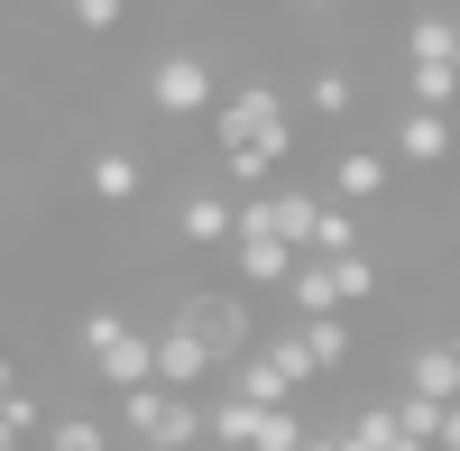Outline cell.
Masks as SVG:
<instances>
[{"label": "cell", "instance_id": "1", "mask_svg": "<svg viewBox=\"0 0 460 451\" xmlns=\"http://www.w3.org/2000/svg\"><path fill=\"white\" fill-rule=\"evenodd\" d=\"M212 138H221V175L249 184V194H267V175H277L286 147H295V111H286V93L267 84V74H249L240 93H221Z\"/></svg>", "mask_w": 460, "mask_h": 451}, {"label": "cell", "instance_id": "2", "mask_svg": "<svg viewBox=\"0 0 460 451\" xmlns=\"http://www.w3.org/2000/svg\"><path fill=\"white\" fill-rule=\"evenodd\" d=\"M84 359H93V378L111 396H138V387H157V332H138L129 314H84Z\"/></svg>", "mask_w": 460, "mask_h": 451}, {"label": "cell", "instance_id": "3", "mask_svg": "<svg viewBox=\"0 0 460 451\" xmlns=\"http://www.w3.org/2000/svg\"><path fill=\"white\" fill-rule=\"evenodd\" d=\"M203 433H212V405L175 396V387H138V396H120V442H138V451H194Z\"/></svg>", "mask_w": 460, "mask_h": 451}, {"label": "cell", "instance_id": "4", "mask_svg": "<svg viewBox=\"0 0 460 451\" xmlns=\"http://www.w3.org/2000/svg\"><path fill=\"white\" fill-rule=\"evenodd\" d=\"M166 323H184V332H194V341H203L221 368H240V359L258 350V323H249V305H240V295H221V286H184Z\"/></svg>", "mask_w": 460, "mask_h": 451}, {"label": "cell", "instance_id": "5", "mask_svg": "<svg viewBox=\"0 0 460 451\" xmlns=\"http://www.w3.org/2000/svg\"><path fill=\"white\" fill-rule=\"evenodd\" d=\"M147 111H166V120H194V111H212V56L175 47L147 65Z\"/></svg>", "mask_w": 460, "mask_h": 451}, {"label": "cell", "instance_id": "6", "mask_svg": "<svg viewBox=\"0 0 460 451\" xmlns=\"http://www.w3.org/2000/svg\"><path fill=\"white\" fill-rule=\"evenodd\" d=\"M175 240L184 249H230V240H240V203L212 194V184H184V194H175Z\"/></svg>", "mask_w": 460, "mask_h": 451}, {"label": "cell", "instance_id": "7", "mask_svg": "<svg viewBox=\"0 0 460 451\" xmlns=\"http://www.w3.org/2000/svg\"><path fill=\"white\" fill-rule=\"evenodd\" d=\"M230 268H240V286H258V295H286L304 258H295L277 231H240V240H230Z\"/></svg>", "mask_w": 460, "mask_h": 451}, {"label": "cell", "instance_id": "8", "mask_svg": "<svg viewBox=\"0 0 460 451\" xmlns=\"http://www.w3.org/2000/svg\"><path fill=\"white\" fill-rule=\"evenodd\" d=\"M396 378H405V396L460 405V350H451V341H414V350L396 359Z\"/></svg>", "mask_w": 460, "mask_h": 451}, {"label": "cell", "instance_id": "9", "mask_svg": "<svg viewBox=\"0 0 460 451\" xmlns=\"http://www.w3.org/2000/svg\"><path fill=\"white\" fill-rule=\"evenodd\" d=\"M212 368H221V359H212V350H203V341H194V332H184V323H166V332H157V387L194 396V387L212 378Z\"/></svg>", "mask_w": 460, "mask_h": 451}, {"label": "cell", "instance_id": "10", "mask_svg": "<svg viewBox=\"0 0 460 451\" xmlns=\"http://www.w3.org/2000/svg\"><path fill=\"white\" fill-rule=\"evenodd\" d=\"M377 194H387V157H377V147H341V157H332V203H377Z\"/></svg>", "mask_w": 460, "mask_h": 451}, {"label": "cell", "instance_id": "11", "mask_svg": "<svg viewBox=\"0 0 460 451\" xmlns=\"http://www.w3.org/2000/svg\"><path fill=\"white\" fill-rule=\"evenodd\" d=\"M138 184H147L138 147H120V138H111V147H93V194H102L111 212H120V203H138Z\"/></svg>", "mask_w": 460, "mask_h": 451}, {"label": "cell", "instance_id": "12", "mask_svg": "<svg viewBox=\"0 0 460 451\" xmlns=\"http://www.w3.org/2000/svg\"><path fill=\"white\" fill-rule=\"evenodd\" d=\"M396 147H405V166H442L451 157V120L442 111H396Z\"/></svg>", "mask_w": 460, "mask_h": 451}, {"label": "cell", "instance_id": "13", "mask_svg": "<svg viewBox=\"0 0 460 451\" xmlns=\"http://www.w3.org/2000/svg\"><path fill=\"white\" fill-rule=\"evenodd\" d=\"M230 396H249V405H295V378H286L267 350H249L240 368H230Z\"/></svg>", "mask_w": 460, "mask_h": 451}, {"label": "cell", "instance_id": "14", "mask_svg": "<svg viewBox=\"0 0 460 451\" xmlns=\"http://www.w3.org/2000/svg\"><path fill=\"white\" fill-rule=\"evenodd\" d=\"M460 56V19L424 10V19H405V65H451Z\"/></svg>", "mask_w": 460, "mask_h": 451}, {"label": "cell", "instance_id": "15", "mask_svg": "<svg viewBox=\"0 0 460 451\" xmlns=\"http://www.w3.org/2000/svg\"><path fill=\"white\" fill-rule=\"evenodd\" d=\"M451 102H460L451 65H405V111H442V120H451Z\"/></svg>", "mask_w": 460, "mask_h": 451}, {"label": "cell", "instance_id": "16", "mask_svg": "<svg viewBox=\"0 0 460 451\" xmlns=\"http://www.w3.org/2000/svg\"><path fill=\"white\" fill-rule=\"evenodd\" d=\"M341 433H350V451H414V442L396 433V405H387V396H377V405H359V415L341 424Z\"/></svg>", "mask_w": 460, "mask_h": 451}, {"label": "cell", "instance_id": "17", "mask_svg": "<svg viewBox=\"0 0 460 451\" xmlns=\"http://www.w3.org/2000/svg\"><path fill=\"white\" fill-rule=\"evenodd\" d=\"M350 102H359V84L341 65H314L304 74V111H323V120H350Z\"/></svg>", "mask_w": 460, "mask_h": 451}, {"label": "cell", "instance_id": "18", "mask_svg": "<svg viewBox=\"0 0 460 451\" xmlns=\"http://www.w3.org/2000/svg\"><path fill=\"white\" fill-rule=\"evenodd\" d=\"M258 415H267V405H249V396H221V405H212V442H230V451H258Z\"/></svg>", "mask_w": 460, "mask_h": 451}, {"label": "cell", "instance_id": "19", "mask_svg": "<svg viewBox=\"0 0 460 451\" xmlns=\"http://www.w3.org/2000/svg\"><path fill=\"white\" fill-rule=\"evenodd\" d=\"M314 258H359V212L323 194V231H314Z\"/></svg>", "mask_w": 460, "mask_h": 451}, {"label": "cell", "instance_id": "20", "mask_svg": "<svg viewBox=\"0 0 460 451\" xmlns=\"http://www.w3.org/2000/svg\"><path fill=\"white\" fill-rule=\"evenodd\" d=\"M304 332V350H314V368H350V323L323 314V323H295Z\"/></svg>", "mask_w": 460, "mask_h": 451}, {"label": "cell", "instance_id": "21", "mask_svg": "<svg viewBox=\"0 0 460 451\" xmlns=\"http://www.w3.org/2000/svg\"><path fill=\"white\" fill-rule=\"evenodd\" d=\"M332 295H341V314L368 305V295H377V258H368V249H359V258H332Z\"/></svg>", "mask_w": 460, "mask_h": 451}, {"label": "cell", "instance_id": "22", "mask_svg": "<svg viewBox=\"0 0 460 451\" xmlns=\"http://www.w3.org/2000/svg\"><path fill=\"white\" fill-rule=\"evenodd\" d=\"M304 442H314V424H304L295 405H267L258 415V451H304Z\"/></svg>", "mask_w": 460, "mask_h": 451}, {"label": "cell", "instance_id": "23", "mask_svg": "<svg viewBox=\"0 0 460 451\" xmlns=\"http://www.w3.org/2000/svg\"><path fill=\"white\" fill-rule=\"evenodd\" d=\"M47 451H111V433H102L93 415H74V405H65V415L47 424Z\"/></svg>", "mask_w": 460, "mask_h": 451}, {"label": "cell", "instance_id": "24", "mask_svg": "<svg viewBox=\"0 0 460 451\" xmlns=\"http://www.w3.org/2000/svg\"><path fill=\"white\" fill-rule=\"evenodd\" d=\"M129 10H120V0H74V28H93V37H111V28H120Z\"/></svg>", "mask_w": 460, "mask_h": 451}, {"label": "cell", "instance_id": "25", "mask_svg": "<svg viewBox=\"0 0 460 451\" xmlns=\"http://www.w3.org/2000/svg\"><path fill=\"white\" fill-rule=\"evenodd\" d=\"M433 451H460V405H451V415H442V442Z\"/></svg>", "mask_w": 460, "mask_h": 451}, {"label": "cell", "instance_id": "26", "mask_svg": "<svg viewBox=\"0 0 460 451\" xmlns=\"http://www.w3.org/2000/svg\"><path fill=\"white\" fill-rule=\"evenodd\" d=\"M451 74H460V56H451Z\"/></svg>", "mask_w": 460, "mask_h": 451}]
</instances>
